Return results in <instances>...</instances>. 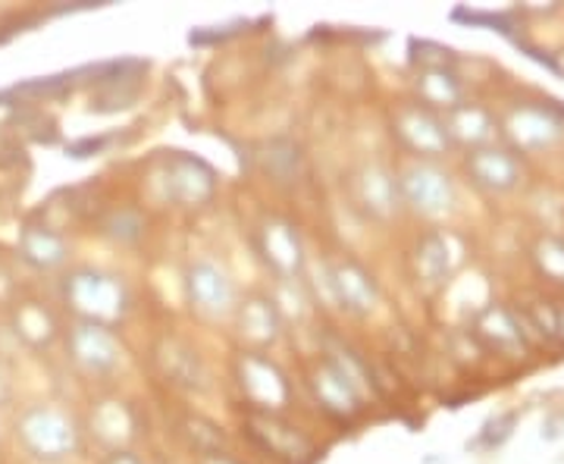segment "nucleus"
<instances>
[{
    "label": "nucleus",
    "instance_id": "f257e3e1",
    "mask_svg": "<svg viewBox=\"0 0 564 464\" xmlns=\"http://www.w3.org/2000/svg\"><path fill=\"white\" fill-rule=\"evenodd\" d=\"M395 129H399V136L408 148H414L417 154H426V158H440L452 144L448 132H445V122L436 120L423 107H404L395 120Z\"/></svg>",
    "mask_w": 564,
    "mask_h": 464
},
{
    "label": "nucleus",
    "instance_id": "f03ea898",
    "mask_svg": "<svg viewBox=\"0 0 564 464\" xmlns=\"http://www.w3.org/2000/svg\"><path fill=\"white\" fill-rule=\"evenodd\" d=\"M467 173L489 192H508L521 180V163L502 148H477L467 154Z\"/></svg>",
    "mask_w": 564,
    "mask_h": 464
},
{
    "label": "nucleus",
    "instance_id": "7ed1b4c3",
    "mask_svg": "<svg viewBox=\"0 0 564 464\" xmlns=\"http://www.w3.org/2000/svg\"><path fill=\"white\" fill-rule=\"evenodd\" d=\"M558 101L540 104V107H524L511 117V136L524 148H543L555 142L564 132V107Z\"/></svg>",
    "mask_w": 564,
    "mask_h": 464
},
{
    "label": "nucleus",
    "instance_id": "20e7f679",
    "mask_svg": "<svg viewBox=\"0 0 564 464\" xmlns=\"http://www.w3.org/2000/svg\"><path fill=\"white\" fill-rule=\"evenodd\" d=\"M73 299L79 304L85 314L98 317V321H113L126 311V292L120 283L107 280V277H95V273H85L76 277L73 283Z\"/></svg>",
    "mask_w": 564,
    "mask_h": 464
},
{
    "label": "nucleus",
    "instance_id": "39448f33",
    "mask_svg": "<svg viewBox=\"0 0 564 464\" xmlns=\"http://www.w3.org/2000/svg\"><path fill=\"white\" fill-rule=\"evenodd\" d=\"M402 192L408 202L423 214H443L452 204V182L443 173L430 166H414L402 182Z\"/></svg>",
    "mask_w": 564,
    "mask_h": 464
},
{
    "label": "nucleus",
    "instance_id": "423d86ee",
    "mask_svg": "<svg viewBox=\"0 0 564 464\" xmlns=\"http://www.w3.org/2000/svg\"><path fill=\"white\" fill-rule=\"evenodd\" d=\"M242 389L248 392V399L261 408H280L289 399V386L280 370L258 355H248L242 362Z\"/></svg>",
    "mask_w": 564,
    "mask_h": 464
},
{
    "label": "nucleus",
    "instance_id": "0eeeda50",
    "mask_svg": "<svg viewBox=\"0 0 564 464\" xmlns=\"http://www.w3.org/2000/svg\"><path fill=\"white\" fill-rule=\"evenodd\" d=\"M170 195L182 204H202L214 192V173L210 166L192 158H173L170 163V180H166Z\"/></svg>",
    "mask_w": 564,
    "mask_h": 464
},
{
    "label": "nucleus",
    "instance_id": "6e6552de",
    "mask_svg": "<svg viewBox=\"0 0 564 464\" xmlns=\"http://www.w3.org/2000/svg\"><path fill=\"white\" fill-rule=\"evenodd\" d=\"M188 295L207 314H226L232 304V285L214 263H195L188 270Z\"/></svg>",
    "mask_w": 564,
    "mask_h": 464
},
{
    "label": "nucleus",
    "instance_id": "1a4fd4ad",
    "mask_svg": "<svg viewBox=\"0 0 564 464\" xmlns=\"http://www.w3.org/2000/svg\"><path fill=\"white\" fill-rule=\"evenodd\" d=\"M329 280H333V289H336L339 302H343L348 311L364 314V311H370V307L377 304V283H373V277L355 261L336 263Z\"/></svg>",
    "mask_w": 564,
    "mask_h": 464
},
{
    "label": "nucleus",
    "instance_id": "9d476101",
    "mask_svg": "<svg viewBox=\"0 0 564 464\" xmlns=\"http://www.w3.org/2000/svg\"><path fill=\"white\" fill-rule=\"evenodd\" d=\"M477 336L484 339L489 348L505 352L508 358H518L524 352V333L521 323L514 321L505 307H489L477 321Z\"/></svg>",
    "mask_w": 564,
    "mask_h": 464
},
{
    "label": "nucleus",
    "instance_id": "9b49d317",
    "mask_svg": "<svg viewBox=\"0 0 564 464\" xmlns=\"http://www.w3.org/2000/svg\"><path fill=\"white\" fill-rule=\"evenodd\" d=\"M448 139L462 144H486L496 136V122L486 114L484 107L474 104H458L455 110H448V122H445Z\"/></svg>",
    "mask_w": 564,
    "mask_h": 464
},
{
    "label": "nucleus",
    "instance_id": "f8f14e48",
    "mask_svg": "<svg viewBox=\"0 0 564 464\" xmlns=\"http://www.w3.org/2000/svg\"><path fill=\"white\" fill-rule=\"evenodd\" d=\"M263 251L280 273H295L302 267V242L285 223H270L263 229Z\"/></svg>",
    "mask_w": 564,
    "mask_h": 464
},
{
    "label": "nucleus",
    "instance_id": "ddd939ff",
    "mask_svg": "<svg viewBox=\"0 0 564 464\" xmlns=\"http://www.w3.org/2000/svg\"><path fill=\"white\" fill-rule=\"evenodd\" d=\"M417 91L426 107H443L455 110L462 104V85L452 69H421L417 76Z\"/></svg>",
    "mask_w": 564,
    "mask_h": 464
},
{
    "label": "nucleus",
    "instance_id": "4468645a",
    "mask_svg": "<svg viewBox=\"0 0 564 464\" xmlns=\"http://www.w3.org/2000/svg\"><path fill=\"white\" fill-rule=\"evenodd\" d=\"M76 352H79V362L88 364L91 370H110L120 362L117 345L101 326H82V333L76 336Z\"/></svg>",
    "mask_w": 564,
    "mask_h": 464
},
{
    "label": "nucleus",
    "instance_id": "2eb2a0df",
    "mask_svg": "<svg viewBox=\"0 0 564 464\" xmlns=\"http://www.w3.org/2000/svg\"><path fill=\"white\" fill-rule=\"evenodd\" d=\"M314 386H317L326 408H333V411H351L355 408V386L345 380V374L336 364H326L317 374Z\"/></svg>",
    "mask_w": 564,
    "mask_h": 464
},
{
    "label": "nucleus",
    "instance_id": "dca6fc26",
    "mask_svg": "<svg viewBox=\"0 0 564 464\" xmlns=\"http://www.w3.org/2000/svg\"><path fill=\"white\" fill-rule=\"evenodd\" d=\"M242 333L254 343H273L276 339V311H273V304L263 302V299L245 304Z\"/></svg>",
    "mask_w": 564,
    "mask_h": 464
},
{
    "label": "nucleus",
    "instance_id": "f3484780",
    "mask_svg": "<svg viewBox=\"0 0 564 464\" xmlns=\"http://www.w3.org/2000/svg\"><path fill=\"white\" fill-rule=\"evenodd\" d=\"M361 195L373 214L386 217L395 207V182L383 170H370L361 180Z\"/></svg>",
    "mask_w": 564,
    "mask_h": 464
},
{
    "label": "nucleus",
    "instance_id": "a211bd4d",
    "mask_svg": "<svg viewBox=\"0 0 564 464\" xmlns=\"http://www.w3.org/2000/svg\"><path fill=\"white\" fill-rule=\"evenodd\" d=\"M445 239L443 236H430L417 251V270L423 273V280L430 283H440L445 273H448V258H445Z\"/></svg>",
    "mask_w": 564,
    "mask_h": 464
},
{
    "label": "nucleus",
    "instance_id": "6ab92c4d",
    "mask_svg": "<svg viewBox=\"0 0 564 464\" xmlns=\"http://www.w3.org/2000/svg\"><path fill=\"white\" fill-rule=\"evenodd\" d=\"M533 261L540 273L549 277L552 283H564V242L562 239H543L533 251Z\"/></svg>",
    "mask_w": 564,
    "mask_h": 464
},
{
    "label": "nucleus",
    "instance_id": "aec40b11",
    "mask_svg": "<svg viewBox=\"0 0 564 464\" xmlns=\"http://www.w3.org/2000/svg\"><path fill=\"white\" fill-rule=\"evenodd\" d=\"M452 20L455 22H467V25H486V29H496V32H505V35H511V20L502 17V13H484V10H452Z\"/></svg>",
    "mask_w": 564,
    "mask_h": 464
},
{
    "label": "nucleus",
    "instance_id": "412c9836",
    "mask_svg": "<svg viewBox=\"0 0 564 464\" xmlns=\"http://www.w3.org/2000/svg\"><path fill=\"white\" fill-rule=\"evenodd\" d=\"M141 217L135 214V211H120L117 217H113V223H110V233L117 236V239H122V242H135L141 236Z\"/></svg>",
    "mask_w": 564,
    "mask_h": 464
},
{
    "label": "nucleus",
    "instance_id": "4be33fe9",
    "mask_svg": "<svg viewBox=\"0 0 564 464\" xmlns=\"http://www.w3.org/2000/svg\"><path fill=\"white\" fill-rule=\"evenodd\" d=\"M511 427H514V414H505L502 421H489L480 436V445H499L511 436Z\"/></svg>",
    "mask_w": 564,
    "mask_h": 464
},
{
    "label": "nucleus",
    "instance_id": "5701e85b",
    "mask_svg": "<svg viewBox=\"0 0 564 464\" xmlns=\"http://www.w3.org/2000/svg\"><path fill=\"white\" fill-rule=\"evenodd\" d=\"M104 144H107V139H85V142L73 144L69 154H73V158H88V154H98Z\"/></svg>",
    "mask_w": 564,
    "mask_h": 464
},
{
    "label": "nucleus",
    "instance_id": "b1692460",
    "mask_svg": "<svg viewBox=\"0 0 564 464\" xmlns=\"http://www.w3.org/2000/svg\"><path fill=\"white\" fill-rule=\"evenodd\" d=\"M555 336H562L564 339V307L555 314Z\"/></svg>",
    "mask_w": 564,
    "mask_h": 464
},
{
    "label": "nucleus",
    "instance_id": "393cba45",
    "mask_svg": "<svg viewBox=\"0 0 564 464\" xmlns=\"http://www.w3.org/2000/svg\"><path fill=\"white\" fill-rule=\"evenodd\" d=\"M110 464H139L132 455H113V462Z\"/></svg>",
    "mask_w": 564,
    "mask_h": 464
}]
</instances>
